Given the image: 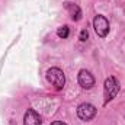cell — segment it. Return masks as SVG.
I'll return each instance as SVG.
<instances>
[{
    "instance_id": "obj_1",
    "label": "cell",
    "mask_w": 125,
    "mask_h": 125,
    "mask_svg": "<svg viewBox=\"0 0 125 125\" xmlns=\"http://www.w3.org/2000/svg\"><path fill=\"white\" fill-rule=\"evenodd\" d=\"M47 79L48 82L55 87V89H62L64 87V83H65V77H64V73H62L60 68L57 67H52L47 71Z\"/></svg>"
},
{
    "instance_id": "obj_2",
    "label": "cell",
    "mask_w": 125,
    "mask_h": 125,
    "mask_svg": "<svg viewBox=\"0 0 125 125\" xmlns=\"http://www.w3.org/2000/svg\"><path fill=\"white\" fill-rule=\"evenodd\" d=\"M93 28H94V32L97 33V36L105 38L108 35V32H109V22H108V19L105 16L97 15L93 19Z\"/></svg>"
},
{
    "instance_id": "obj_3",
    "label": "cell",
    "mask_w": 125,
    "mask_h": 125,
    "mask_svg": "<svg viewBox=\"0 0 125 125\" xmlns=\"http://www.w3.org/2000/svg\"><path fill=\"white\" fill-rule=\"evenodd\" d=\"M118 90H119V86H118L116 79L115 77H108L105 80V103L111 102L115 97V94L118 93Z\"/></svg>"
},
{
    "instance_id": "obj_4",
    "label": "cell",
    "mask_w": 125,
    "mask_h": 125,
    "mask_svg": "<svg viewBox=\"0 0 125 125\" xmlns=\"http://www.w3.org/2000/svg\"><path fill=\"white\" fill-rule=\"evenodd\" d=\"M96 115V108L92 103H82L77 108V116L83 121H90Z\"/></svg>"
},
{
    "instance_id": "obj_5",
    "label": "cell",
    "mask_w": 125,
    "mask_h": 125,
    "mask_svg": "<svg viewBox=\"0 0 125 125\" xmlns=\"http://www.w3.org/2000/svg\"><path fill=\"white\" fill-rule=\"evenodd\" d=\"M79 84L83 87V89H92L94 86V79L93 76L87 71V70H80L79 73Z\"/></svg>"
},
{
    "instance_id": "obj_6",
    "label": "cell",
    "mask_w": 125,
    "mask_h": 125,
    "mask_svg": "<svg viewBox=\"0 0 125 125\" xmlns=\"http://www.w3.org/2000/svg\"><path fill=\"white\" fill-rule=\"evenodd\" d=\"M23 124L25 125H41L42 124V119H41V116L33 109H28L25 112V116H23Z\"/></svg>"
},
{
    "instance_id": "obj_7",
    "label": "cell",
    "mask_w": 125,
    "mask_h": 125,
    "mask_svg": "<svg viewBox=\"0 0 125 125\" xmlns=\"http://www.w3.org/2000/svg\"><path fill=\"white\" fill-rule=\"evenodd\" d=\"M65 9L68 10L70 18L73 21H80L82 19V9L77 4H74V3H65Z\"/></svg>"
},
{
    "instance_id": "obj_8",
    "label": "cell",
    "mask_w": 125,
    "mask_h": 125,
    "mask_svg": "<svg viewBox=\"0 0 125 125\" xmlns=\"http://www.w3.org/2000/svg\"><path fill=\"white\" fill-rule=\"evenodd\" d=\"M57 35L62 38V39H65V38H68V35H70V29H68V26H60L58 29H57Z\"/></svg>"
},
{
    "instance_id": "obj_9",
    "label": "cell",
    "mask_w": 125,
    "mask_h": 125,
    "mask_svg": "<svg viewBox=\"0 0 125 125\" xmlns=\"http://www.w3.org/2000/svg\"><path fill=\"white\" fill-rule=\"evenodd\" d=\"M87 38H89V32L86 31V29H82V32H80V41H87Z\"/></svg>"
},
{
    "instance_id": "obj_10",
    "label": "cell",
    "mask_w": 125,
    "mask_h": 125,
    "mask_svg": "<svg viewBox=\"0 0 125 125\" xmlns=\"http://www.w3.org/2000/svg\"><path fill=\"white\" fill-rule=\"evenodd\" d=\"M51 125H67V124H64V122H61V121H54Z\"/></svg>"
}]
</instances>
